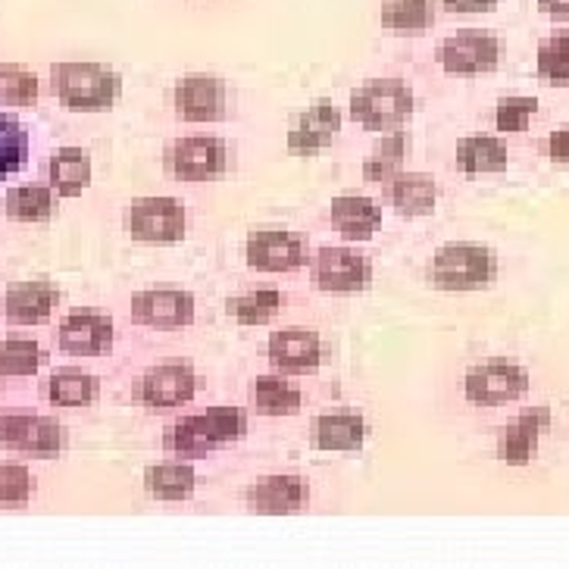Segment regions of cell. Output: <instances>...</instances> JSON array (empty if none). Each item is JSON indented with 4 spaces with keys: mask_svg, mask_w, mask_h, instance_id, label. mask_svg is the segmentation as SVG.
<instances>
[{
    "mask_svg": "<svg viewBox=\"0 0 569 569\" xmlns=\"http://www.w3.org/2000/svg\"><path fill=\"white\" fill-rule=\"evenodd\" d=\"M282 307L284 295L276 284H257V288L238 295V298H229L226 301V313L238 326H267V322L279 317Z\"/></svg>",
    "mask_w": 569,
    "mask_h": 569,
    "instance_id": "cell-28",
    "label": "cell"
},
{
    "mask_svg": "<svg viewBox=\"0 0 569 569\" xmlns=\"http://www.w3.org/2000/svg\"><path fill=\"white\" fill-rule=\"evenodd\" d=\"M172 110L184 122H219L229 113V84L217 76H184L172 84Z\"/></svg>",
    "mask_w": 569,
    "mask_h": 569,
    "instance_id": "cell-15",
    "label": "cell"
},
{
    "mask_svg": "<svg viewBox=\"0 0 569 569\" xmlns=\"http://www.w3.org/2000/svg\"><path fill=\"white\" fill-rule=\"evenodd\" d=\"M144 488L153 501L160 503H182L194 498L198 488V472L191 467V460H160L144 472Z\"/></svg>",
    "mask_w": 569,
    "mask_h": 569,
    "instance_id": "cell-24",
    "label": "cell"
},
{
    "mask_svg": "<svg viewBox=\"0 0 569 569\" xmlns=\"http://www.w3.org/2000/svg\"><path fill=\"white\" fill-rule=\"evenodd\" d=\"M536 72L541 82L569 84V32L548 34L538 44Z\"/></svg>",
    "mask_w": 569,
    "mask_h": 569,
    "instance_id": "cell-36",
    "label": "cell"
},
{
    "mask_svg": "<svg viewBox=\"0 0 569 569\" xmlns=\"http://www.w3.org/2000/svg\"><path fill=\"white\" fill-rule=\"evenodd\" d=\"M60 303L57 284L41 279L13 282L3 295V317L10 326H44L51 319L53 307Z\"/></svg>",
    "mask_w": 569,
    "mask_h": 569,
    "instance_id": "cell-20",
    "label": "cell"
},
{
    "mask_svg": "<svg viewBox=\"0 0 569 569\" xmlns=\"http://www.w3.org/2000/svg\"><path fill=\"white\" fill-rule=\"evenodd\" d=\"M48 182L60 198H79L91 184V157L82 148H60L48 160Z\"/></svg>",
    "mask_w": 569,
    "mask_h": 569,
    "instance_id": "cell-27",
    "label": "cell"
},
{
    "mask_svg": "<svg viewBox=\"0 0 569 569\" xmlns=\"http://www.w3.org/2000/svg\"><path fill=\"white\" fill-rule=\"evenodd\" d=\"M232 151L222 138L213 134H191V138H176L163 151V167L169 179L176 182H217L229 172Z\"/></svg>",
    "mask_w": 569,
    "mask_h": 569,
    "instance_id": "cell-7",
    "label": "cell"
},
{
    "mask_svg": "<svg viewBox=\"0 0 569 569\" xmlns=\"http://www.w3.org/2000/svg\"><path fill=\"white\" fill-rule=\"evenodd\" d=\"M551 429V407H526L498 436V460L507 467H529L538 457L541 436Z\"/></svg>",
    "mask_w": 569,
    "mask_h": 569,
    "instance_id": "cell-17",
    "label": "cell"
},
{
    "mask_svg": "<svg viewBox=\"0 0 569 569\" xmlns=\"http://www.w3.org/2000/svg\"><path fill=\"white\" fill-rule=\"evenodd\" d=\"M126 229L138 244L169 248V244H179L188 232V210L182 201L163 198V194L138 198L126 213Z\"/></svg>",
    "mask_w": 569,
    "mask_h": 569,
    "instance_id": "cell-10",
    "label": "cell"
},
{
    "mask_svg": "<svg viewBox=\"0 0 569 569\" xmlns=\"http://www.w3.org/2000/svg\"><path fill=\"white\" fill-rule=\"evenodd\" d=\"M313 282L326 295H360L372 282V260L367 253L348 248V244H329L319 248L313 257Z\"/></svg>",
    "mask_w": 569,
    "mask_h": 569,
    "instance_id": "cell-12",
    "label": "cell"
},
{
    "mask_svg": "<svg viewBox=\"0 0 569 569\" xmlns=\"http://www.w3.org/2000/svg\"><path fill=\"white\" fill-rule=\"evenodd\" d=\"M338 132H341L338 107L332 101H319L291 122V129L284 134V148L291 157H317L326 148H332Z\"/></svg>",
    "mask_w": 569,
    "mask_h": 569,
    "instance_id": "cell-18",
    "label": "cell"
},
{
    "mask_svg": "<svg viewBox=\"0 0 569 569\" xmlns=\"http://www.w3.org/2000/svg\"><path fill=\"white\" fill-rule=\"evenodd\" d=\"M410 157V134L403 129L395 132H382V141L369 151L367 163H363V179L372 184H386L395 179Z\"/></svg>",
    "mask_w": 569,
    "mask_h": 569,
    "instance_id": "cell-30",
    "label": "cell"
},
{
    "mask_svg": "<svg viewBox=\"0 0 569 569\" xmlns=\"http://www.w3.org/2000/svg\"><path fill=\"white\" fill-rule=\"evenodd\" d=\"M34 479L26 463L0 460V507H26L32 501Z\"/></svg>",
    "mask_w": 569,
    "mask_h": 569,
    "instance_id": "cell-38",
    "label": "cell"
},
{
    "mask_svg": "<svg viewBox=\"0 0 569 569\" xmlns=\"http://www.w3.org/2000/svg\"><path fill=\"white\" fill-rule=\"evenodd\" d=\"M329 222L345 241H369L382 229L386 213L379 201H372L367 194H338L329 203Z\"/></svg>",
    "mask_w": 569,
    "mask_h": 569,
    "instance_id": "cell-22",
    "label": "cell"
},
{
    "mask_svg": "<svg viewBox=\"0 0 569 569\" xmlns=\"http://www.w3.org/2000/svg\"><path fill=\"white\" fill-rule=\"evenodd\" d=\"M0 448L26 457H60L67 451V429L38 410L10 407L0 410Z\"/></svg>",
    "mask_w": 569,
    "mask_h": 569,
    "instance_id": "cell-8",
    "label": "cell"
},
{
    "mask_svg": "<svg viewBox=\"0 0 569 569\" xmlns=\"http://www.w3.org/2000/svg\"><path fill=\"white\" fill-rule=\"evenodd\" d=\"M269 363L284 376H313L322 367V338L313 329H279L269 336Z\"/></svg>",
    "mask_w": 569,
    "mask_h": 569,
    "instance_id": "cell-19",
    "label": "cell"
},
{
    "mask_svg": "<svg viewBox=\"0 0 569 569\" xmlns=\"http://www.w3.org/2000/svg\"><path fill=\"white\" fill-rule=\"evenodd\" d=\"M251 401L267 417H291L303 407V391L291 382V376L267 372V376L253 379Z\"/></svg>",
    "mask_w": 569,
    "mask_h": 569,
    "instance_id": "cell-26",
    "label": "cell"
},
{
    "mask_svg": "<svg viewBox=\"0 0 569 569\" xmlns=\"http://www.w3.org/2000/svg\"><path fill=\"white\" fill-rule=\"evenodd\" d=\"M319 451L353 453L367 441V417L357 407H329L322 410L313 426Z\"/></svg>",
    "mask_w": 569,
    "mask_h": 569,
    "instance_id": "cell-21",
    "label": "cell"
},
{
    "mask_svg": "<svg viewBox=\"0 0 569 569\" xmlns=\"http://www.w3.org/2000/svg\"><path fill=\"white\" fill-rule=\"evenodd\" d=\"M538 13H545L548 19L557 22H569V0H536Z\"/></svg>",
    "mask_w": 569,
    "mask_h": 569,
    "instance_id": "cell-41",
    "label": "cell"
},
{
    "mask_svg": "<svg viewBox=\"0 0 569 569\" xmlns=\"http://www.w3.org/2000/svg\"><path fill=\"white\" fill-rule=\"evenodd\" d=\"M503 38L491 29H460L448 34L438 48V63L448 76L472 79L501 67Z\"/></svg>",
    "mask_w": 569,
    "mask_h": 569,
    "instance_id": "cell-9",
    "label": "cell"
},
{
    "mask_svg": "<svg viewBox=\"0 0 569 569\" xmlns=\"http://www.w3.org/2000/svg\"><path fill=\"white\" fill-rule=\"evenodd\" d=\"M453 160L457 169L467 176H495L510 163V148L498 134H467L457 141Z\"/></svg>",
    "mask_w": 569,
    "mask_h": 569,
    "instance_id": "cell-25",
    "label": "cell"
},
{
    "mask_svg": "<svg viewBox=\"0 0 569 569\" xmlns=\"http://www.w3.org/2000/svg\"><path fill=\"white\" fill-rule=\"evenodd\" d=\"M41 98V82L29 67L0 63V107H34Z\"/></svg>",
    "mask_w": 569,
    "mask_h": 569,
    "instance_id": "cell-34",
    "label": "cell"
},
{
    "mask_svg": "<svg viewBox=\"0 0 569 569\" xmlns=\"http://www.w3.org/2000/svg\"><path fill=\"white\" fill-rule=\"evenodd\" d=\"M51 91L72 113H103L117 107L122 76L103 63H53Z\"/></svg>",
    "mask_w": 569,
    "mask_h": 569,
    "instance_id": "cell-2",
    "label": "cell"
},
{
    "mask_svg": "<svg viewBox=\"0 0 569 569\" xmlns=\"http://www.w3.org/2000/svg\"><path fill=\"white\" fill-rule=\"evenodd\" d=\"M532 388V376L513 357L476 360L463 376V398L472 407H507L522 401Z\"/></svg>",
    "mask_w": 569,
    "mask_h": 569,
    "instance_id": "cell-5",
    "label": "cell"
},
{
    "mask_svg": "<svg viewBox=\"0 0 569 569\" xmlns=\"http://www.w3.org/2000/svg\"><path fill=\"white\" fill-rule=\"evenodd\" d=\"M351 119L367 132H395L413 117L417 98L403 79H367L351 91Z\"/></svg>",
    "mask_w": 569,
    "mask_h": 569,
    "instance_id": "cell-3",
    "label": "cell"
},
{
    "mask_svg": "<svg viewBox=\"0 0 569 569\" xmlns=\"http://www.w3.org/2000/svg\"><path fill=\"white\" fill-rule=\"evenodd\" d=\"M545 157L553 163H569V129H557L545 138Z\"/></svg>",
    "mask_w": 569,
    "mask_h": 569,
    "instance_id": "cell-39",
    "label": "cell"
},
{
    "mask_svg": "<svg viewBox=\"0 0 569 569\" xmlns=\"http://www.w3.org/2000/svg\"><path fill=\"white\" fill-rule=\"evenodd\" d=\"M244 260L257 272H298L307 260V244L303 234L288 232V229H260L248 234L244 244Z\"/></svg>",
    "mask_w": 569,
    "mask_h": 569,
    "instance_id": "cell-16",
    "label": "cell"
},
{
    "mask_svg": "<svg viewBox=\"0 0 569 569\" xmlns=\"http://www.w3.org/2000/svg\"><path fill=\"white\" fill-rule=\"evenodd\" d=\"M538 101L536 94H510V98H501L498 107H495V126L501 134H519L526 132L536 119Z\"/></svg>",
    "mask_w": 569,
    "mask_h": 569,
    "instance_id": "cell-37",
    "label": "cell"
},
{
    "mask_svg": "<svg viewBox=\"0 0 569 569\" xmlns=\"http://www.w3.org/2000/svg\"><path fill=\"white\" fill-rule=\"evenodd\" d=\"M448 13H491L498 0H441Z\"/></svg>",
    "mask_w": 569,
    "mask_h": 569,
    "instance_id": "cell-40",
    "label": "cell"
},
{
    "mask_svg": "<svg viewBox=\"0 0 569 569\" xmlns=\"http://www.w3.org/2000/svg\"><path fill=\"white\" fill-rule=\"evenodd\" d=\"M198 388H201V379H198L194 363L184 357H169L134 379L132 398L148 410H179L194 401Z\"/></svg>",
    "mask_w": 569,
    "mask_h": 569,
    "instance_id": "cell-6",
    "label": "cell"
},
{
    "mask_svg": "<svg viewBox=\"0 0 569 569\" xmlns=\"http://www.w3.org/2000/svg\"><path fill=\"white\" fill-rule=\"evenodd\" d=\"M44 363V351L32 336H7L0 341V376L29 379Z\"/></svg>",
    "mask_w": 569,
    "mask_h": 569,
    "instance_id": "cell-33",
    "label": "cell"
},
{
    "mask_svg": "<svg viewBox=\"0 0 569 569\" xmlns=\"http://www.w3.org/2000/svg\"><path fill=\"white\" fill-rule=\"evenodd\" d=\"M386 198L388 203L407 219L429 217L438 207V182L426 172H398L395 179H388L386 184Z\"/></svg>",
    "mask_w": 569,
    "mask_h": 569,
    "instance_id": "cell-23",
    "label": "cell"
},
{
    "mask_svg": "<svg viewBox=\"0 0 569 569\" xmlns=\"http://www.w3.org/2000/svg\"><path fill=\"white\" fill-rule=\"evenodd\" d=\"M379 19L391 34H419L436 26V0H382Z\"/></svg>",
    "mask_w": 569,
    "mask_h": 569,
    "instance_id": "cell-31",
    "label": "cell"
},
{
    "mask_svg": "<svg viewBox=\"0 0 569 569\" xmlns=\"http://www.w3.org/2000/svg\"><path fill=\"white\" fill-rule=\"evenodd\" d=\"M498 272H501L498 253L486 244H467V241L445 244L441 251L432 253L426 267L429 282L438 284L441 291H476L495 282Z\"/></svg>",
    "mask_w": 569,
    "mask_h": 569,
    "instance_id": "cell-4",
    "label": "cell"
},
{
    "mask_svg": "<svg viewBox=\"0 0 569 569\" xmlns=\"http://www.w3.org/2000/svg\"><path fill=\"white\" fill-rule=\"evenodd\" d=\"M48 401L60 410H79V407H91L101 395V382L91 372H79V369H60L44 382Z\"/></svg>",
    "mask_w": 569,
    "mask_h": 569,
    "instance_id": "cell-29",
    "label": "cell"
},
{
    "mask_svg": "<svg viewBox=\"0 0 569 569\" xmlns=\"http://www.w3.org/2000/svg\"><path fill=\"white\" fill-rule=\"evenodd\" d=\"M113 341L117 326L101 307H76L57 326V348L69 357H107Z\"/></svg>",
    "mask_w": 569,
    "mask_h": 569,
    "instance_id": "cell-13",
    "label": "cell"
},
{
    "mask_svg": "<svg viewBox=\"0 0 569 569\" xmlns=\"http://www.w3.org/2000/svg\"><path fill=\"white\" fill-rule=\"evenodd\" d=\"M53 188L44 184H19L3 198V210L13 222H48L53 213Z\"/></svg>",
    "mask_w": 569,
    "mask_h": 569,
    "instance_id": "cell-32",
    "label": "cell"
},
{
    "mask_svg": "<svg viewBox=\"0 0 569 569\" xmlns=\"http://www.w3.org/2000/svg\"><path fill=\"white\" fill-rule=\"evenodd\" d=\"M248 436V410L217 403L191 417L176 419L163 432V451L182 460H203Z\"/></svg>",
    "mask_w": 569,
    "mask_h": 569,
    "instance_id": "cell-1",
    "label": "cell"
},
{
    "mask_svg": "<svg viewBox=\"0 0 569 569\" xmlns=\"http://www.w3.org/2000/svg\"><path fill=\"white\" fill-rule=\"evenodd\" d=\"M29 163V132L13 117L0 113V182Z\"/></svg>",
    "mask_w": 569,
    "mask_h": 569,
    "instance_id": "cell-35",
    "label": "cell"
},
{
    "mask_svg": "<svg viewBox=\"0 0 569 569\" xmlns=\"http://www.w3.org/2000/svg\"><path fill=\"white\" fill-rule=\"evenodd\" d=\"M129 310H132L134 326L153 329V332H179V329L194 326V317H198L194 295L176 284H153V288L138 291Z\"/></svg>",
    "mask_w": 569,
    "mask_h": 569,
    "instance_id": "cell-11",
    "label": "cell"
},
{
    "mask_svg": "<svg viewBox=\"0 0 569 569\" xmlns=\"http://www.w3.org/2000/svg\"><path fill=\"white\" fill-rule=\"evenodd\" d=\"M313 498V488L303 476L295 472H272L260 476L253 486L244 491V503L251 513L260 517H288V513H301L303 507Z\"/></svg>",
    "mask_w": 569,
    "mask_h": 569,
    "instance_id": "cell-14",
    "label": "cell"
}]
</instances>
